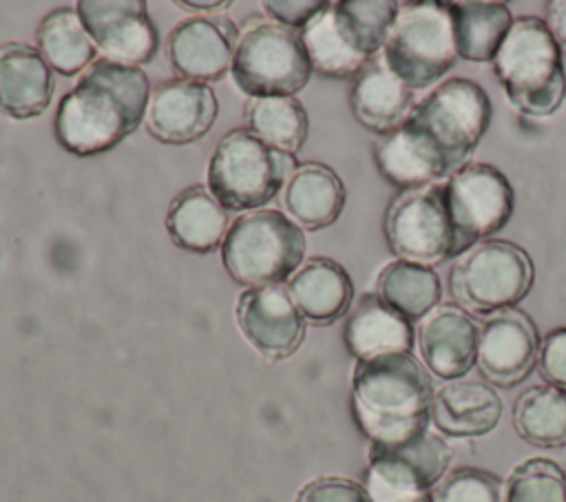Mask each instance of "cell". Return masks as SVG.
<instances>
[{
    "label": "cell",
    "mask_w": 566,
    "mask_h": 502,
    "mask_svg": "<svg viewBox=\"0 0 566 502\" xmlns=\"http://www.w3.org/2000/svg\"><path fill=\"white\" fill-rule=\"evenodd\" d=\"M148 75L106 57L93 62L80 82L60 100L55 139L73 155H99L126 139L146 117Z\"/></svg>",
    "instance_id": "1"
},
{
    "label": "cell",
    "mask_w": 566,
    "mask_h": 502,
    "mask_svg": "<svg viewBox=\"0 0 566 502\" xmlns=\"http://www.w3.org/2000/svg\"><path fill=\"white\" fill-rule=\"evenodd\" d=\"M431 400V378L411 352L365 358L354 369V416L371 445L398 442L427 429Z\"/></svg>",
    "instance_id": "2"
},
{
    "label": "cell",
    "mask_w": 566,
    "mask_h": 502,
    "mask_svg": "<svg viewBox=\"0 0 566 502\" xmlns=\"http://www.w3.org/2000/svg\"><path fill=\"white\" fill-rule=\"evenodd\" d=\"M493 71L509 102L528 117L555 113L566 97L562 46L539 18L513 20L493 57Z\"/></svg>",
    "instance_id": "3"
},
{
    "label": "cell",
    "mask_w": 566,
    "mask_h": 502,
    "mask_svg": "<svg viewBox=\"0 0 566 502\" xmlns=\"http://www.w3.org/2000/svg\"><path fill=\"white\" fill-rule=\"evenodd\" d=\"M296 170L292 153H283L252 130L234 128L217 144L208 164L210 195L228 210L265 206Z\"/></svg>",
    "instance_id": "4"
},
{
    "label": "cell",
    "mask_w": 566,
    "mask_h": 502,
    "mask_svg": "<svg viewBox=\"0 0 566 502\" xmlns=\"http://www.w3.org/2000/svg\"><path fill=\"white\" fill-rule=\"evenodd\" d=\"M305 254V234L279 210H254L239 217L221 243L228 274L243 285H279L296 272Z\"/></svg>",
    "instance_id": "5"
},
{
    "label": "cell",
    "mask_w": 566,
    "mask_h": 502,
    "mask_svg": "<svg viewBox=\"0 0 566 502\" xmlns=\"http://www.w3.org/2000/svg\"><path fill=\"white\" fill-rule=\"evenodd\" d=\"M382 60L411 91L438 82L458 60L451 2H400Z\"/></svg>",
    "instance_id": "6"
},
{
    "label": "cell",
    "mask_w": 566,
    "mask_h": 502,
    "mask_svg": "<svg viewBox=\"0 0 566 502\" xmlns=\"http://www.w3.org/2000/svg\"><path fill=\"white\" fill-rule=\"evenodd\" d=\"M533 261L520 245L486 239L455 257L449 292L464 312L495 314L515 307L533 285Z\"/></svg>",
    "instance_id": "7"
},
{
    "label": "cell",
    "mask_w": 566,
    "mask_h": 502,
    "mask_svg": "<svg viewBox=\"0 0 566 502\" xmlns=\"http://www.w3.org/2000/svg\"><path fill=\"white\" fill-rule=\"evenodd\" d=\"M312 75L301 33L279 22L252 20L243 27L232 57L237 86L252 97H292Z\"/></svg>",
    "instance_id": "8"
},
{
    "label": "cell",
    "mask_w": 566,
    "mask_h": 502,
    "mask_svg": "<svg viewBox=\"0 0 566 502\" xmlns=\"http://www.w3.org/2000/svg\"><path fill=\"white\" fill-rule=\"evenodd\" d=\"M449 460L447 442L429 429L398 442L371 445L365 491L371 502H416L429 498Z\"/></svg>",
    "instance_id": "9"
},
{
    "label": "cell",
    "mask_w": 566,
    "mask_h": 502,
    "mask_svg": "<svg viewBox=\"0 0 566 502\" xmlns=\"http://www.w3.org/2000/svg\"><path fill=\"white\" fill-rule=\"evenodd\" d=\"M409 122L436 142L455 172L489 128L491 100L478 82L451 77L411 111Z\"/></svg>",
    "instance_id": "10"
},
{
    "label": "cell",
    "mask_w": 566,
    "mask_h": 502,
    "mask_svg": "<svg viewBox=\"0 0 566 502\" xmlns=\"http://www.w3.org/2000/svg\"><path fill=\"white\" fill-rule=\"evenodd\" d=\"M453 232V257L497 232L513 212V188L491 164H464L442 186Z\"/></svg>",
    "instance_id": "11"
},
{
    "label": "cell",
    "mask_w": 566,
    "mask_h": 502,
    "mask_svg": "<svg viewBox=\"0 0 566 502\" xmlns=\"http://www.w3.org/2000/svg\"><path fill=\"white\" fill-rule=\"evenodd\" d=\"M385 237L402 261L433 265L453 257V232L442 186L405 190L385 215Z\"/></svg>",
    "instance_id": "12"
},
{
    "label": "cell",
    "mask_w": 566,
    "mask_h": 502,
    "mask_svg": "<svg viewBox=\"0 0 566 502\" xmlns=\"http://www.w3.org/2000/svg\"><path fill=\"white\" fill-rule=\"evenodd\" d=\"M77 15L106 60L137 66L155 57L159 33L144 0H82Z\"/></svg>",
    "instance_id": "13"
},
{
    "label": "cell",
    "mask_w": 566,
    "mask_h": 502,
    "mask_svg": "<svg viewBox=\"0 0 566 502\" xmlns=\"http://www.w3.org/2000/svg\"><path fill=\"white\" fill-rule=\"evenodd\" d=\"M539 336L531 316L517 307H506L491 314L480 327L478 369L500 385L511 387L522 383L537 363Z\"/></svg>",
    "instance_id": "14"
},
{
    "label": "cell",
    "mask_w": 566,
    "mask_h": 502,
    "mask_svg": "<svg viewBox=\"0 0 566 502\" xmlns=\"http://www.w3.org/2000/svg\"><path fill=\"white\" fill-rule=\"evenodd\" d=\"M219 113L214 91L203 82L164 80L148 100L146 126L166 144H192L214 124Z\"/></svg>",
    "instance_id": "15"
},
{
    "label": "cell",
    "mask_w": 566,
    "mask_h": 502,
    "mask_svg": "<svg viewBox=\"0 0 566 502\" xmlns=\"http://www.w3.org/2000/svg\"><path fill=\"white\" fill-rule=\"evenodd\" d=\"M239 40L237 24L226 15H195L168 35V60L184 80L212 82L232 66Z\"/></svg>",
    "instance_id": "16"
},
{
    "label": "cell",
    "mask_w": 566,
    "mask_h": 502,
    "mask_svg": "<svg viewBox=\"0 0 566 502\" xmlns=\"http://www.w3.org/2000/svg\"><path fill=\"white\" fill-rule=\"evenodd\" d=\"M237 321L245 338L270 358H285L305 336V316L281 285L250 287L239 296Z\"/></svg>",
    "instance_id": "17"
},
{
    "label": "cell",
    "mask_w": 566,
    "mask_h": 502,
    "mask_svg": "<svg viewBox=\"0 0 566 502\" xmlns=\"http://www.w3.org/2000/svg\"><path fill=\"white\" fill-rule=\"evenodd\" d=\"M478 341V323L455 303L436 305L418 325L422 360L444 380H458L475 365Z\"/></svg>",
    "instance_id": "18"
},
{
    "label": "cell",
    "mask_w": 566,
    "mask_h": 502,
    "mask_svg": "<svg viewBox=\"0 0 566 502\" xmlns=\"http://www.w3.org/2000/svg\"><path fill=\"white\" fill-rule=\"evenodd\" d=\"M374 161L380 175L402 190L433 186L453 172L436 142L409 119L376 139Z\"/></svg>",
    "instance_id": "19"
},
{
    "label": "cell",
    "mask_w": 566,
    "mask_h": 502,
    "mask_svg": "<svg viewBox=\"0 0 566 502\" xmlns=\"http://www.w3.org/2000/svg\"><path fill=\"white\" fill-rule=\"evenodd\" d=\"M55 91L51 66L40 51L22 42L0 46V113L29 119L51 104Z\"/></svg>",
    "instance_id": "20"
},
{
    "label": "cell",
    "mask_w": 566,
    "mask_h": 502,
    "mask_svg": "<svg viewBox=\"0 0 566 502\" xmlns=\"http://www.w3.org/2000/svg\"><path fill=\"white\" fill-rule=\"evenodd\" d=\"M349 104L363 126L385 135L409 119L413 97L382 57H371L352 82Z\"/></svg>",
    "instance_id": "21"
},
{
    "label": "cell",
    "mask_w": 566,
    "mask_h": 502,
    "mask_svg": "<svg viewBox=\"0 0 566 502\" xmlns=\"http://www.w3.org/2000/svg\"><path fill=\"white\" fill-rule=\"evenodd\" d=\"M502 400L495 389L482 380H451L442 385L431 400L436 427L455 438L484 436L500 422Z\"/></svg>",
    "instance_id": "22"
},
{
    "label": "cell",
    "mask_w": 566,
    "mask_h": 502,
    "mask_svg": "<svg viewBox=\"0 0 566 502\" xmlns=\"http://www.w3.org/2000/svg\"><path fill=\"white\" fill-rule=\"evenodd\" d=\"M343 338L347 349L358 358L411 352V321L391 310L378 294H363L347 312Z\"/></svg>",
    "instance_id": "23"
},
{
    "label": "cell",
    "mask_w": 566,
    "mask_h": 502,
    "mask_svg": "<svg viewBox=\"0 0 566 502\" xmlns=\"http://www.w3.org/2000/svg\"><path fill=\"white\" fill-rule=\"evenodd\" d=\"M298 312L312 323H332L349 312L354 285L347 270L327 259L314 257L298 268L287 285Z\"/></svg>",
    "instance_id": "24"
},
{
    "label": "cell",
    "mask_w": 566,
    "mask_h": 502,
    "mask_svg": "<svg viewBox=\"0 0 566 502\" xmlns=\"http://www.w3.org/2000/svg\"><path fill=\"white\" fill-rule=\"evenodd\" d=\"M166 230L175 245L206 254L223 243L228 212L206 188L192 186L172 199L166 215Z\"/></svg>",
    "instance_id": "25"
},
{
    "label": "cell",
    "mask_w": 566,
    "mask_h": 502,
    "mask_svg": "<svg viewBox=\"0 0 566 502\" xmlns=\"http://www.w3.org/2000/svg\"><path fill=\"white\" fill-rule=\"evenodd\" d=\"M285 206L303 228H327L343 212L345 186L332 168L305 164L287 179Z\"/></svg>",
    "instance_id": "26"
},
{
    "label": "cell",
    "mask_w": 566,
    "mask_h": 502,
    "mask_svg": "<svg viewBox=\"0 0 566 502\" xmlns=\"http://www.w3.org/2000/svg\"><path fill=\"white\" fill-rule=\"evenodd\" d=\"M455 49L462 60L493 62L513 13L504 2H451Z\"/></svg>",
    "instance_id": "27"
},
{
    "label": "cell",
    "mask_w": 566,
    "mask_h": 502,
    "mask_svg": "<svg viewBox=\"0 0 566 502\" xmlns=\"http://www.w3.org/2000/svg\"><path fill=\"white\" fill-rule=\"evenodd\" d=\"M301 40L312 69L327 77H356L369 62L345 33L334 4L329 2L301 29Z\"/></svg>",
    "instance_id": "28"
},
{
    "label": "cell",
    "mask_w": 566,
    "mask_h": 502,
    "mask_svg": "<svg viewBox=\"0 0 566 502\" xmlns=\"http://www.w3.org/2000/svg\"><path fill=\"white\" fill-rule=\"evenodd\" d=\"M35 40L44 62L64 77L80 73L95 55V44L82 18L69 7L53 9L44 15L38 24Z\"/></svg>",
    "instance_id": "29"
},
{
    "label": "cell",
    "mask_w": 566,
    "mask_h": 502,
    "mask_svg": "<svg viewBox=\"0 0 566 502\" xmlns=\"http://www.w3.org/2000/svg\"><path fill=\"white\" fill-rule=\"evenodd\" d=\"M376 290V294L400 316L418 321L438 305L440 276L429 265L398 259L380 270Z\"/></svg>",
    "instance_id": "30"
},
{
    "label": "cell",
    "mask_w": 566,
    "mask_h": 502,
    "mask_svg": "<svg viewBox=\"0 0 566 502\" xmlns=\"http://www.w3.org/2000/svg\"><path fill=\"white\" fill-rule=\"evenodd\" d=\"M517 433L535 447L566 445V391L553 385L528 387L513 407Z\"/></svg>",
    "instance_id": "31"
},
{
    "label": "cell",
    "mask_w": 566,
    "mask_h": 502,
    "mask_svg": "<svg viewBox=\"0 0 566 502\" xmlns=\"http://www.w3.org/2000/svg\"><path fill=\"white\" fill-rule=\"evenodd\" d=\"M245 119L259 139L283 153H296L307 139V113L294 97H252Z\"/></svg>",
    "instance_id": "32"
},
{
    "label": "cell",
    "mask_w": 566,
    "mask_h": 502,
    "mask_svg": "<svg viewBox=\"0 0 566 502\" xmlns=\"http://www.w3.org/2000/svg\"><path fill=\"white\" fill-rule=\"evenodd\" d=\"M334 9L345 33L367 60L385 46L398 15V2L391 0H345L334 2Z\"/></svg>",
    "instance_id": "33"
},
{
    "label": "cell",
    "mask_w": 566,
    "mask_h": 502,
    "mask_svg": "<svg viewBox=\"0 0 566 502\" xmlns=\"http://www.w3.org/2000/svg\"><path fill=\"white\" fill-rule=\"evenodd\" d=\"M506 502H566V473L546 458H531L513 469Z\"/></svg>",
    "instance_id": "34"
},
{
    "label": "cell",
    "mask_w": 566,
    "mask_h": 502,
    "mask_svg": "<svg viewBox=\"0 0 566 502\" xmlns=\"http://www.w3.org/2000/svg\"><path fill=\"white\" fill-rule=\"evenodd\" d=\"M431 502H502V484L484 469L462 467L436 484Z\"/></svg>",
    "instance_id": "35"
},
{
    "label": "cell",
    "mask_w": 566,
    "mask_h": 502,
    "mask_svg": "<svg viewBox=\"0 0 566 502\" xmlns=\"http://www.w3.org/2000/svg\"><path fill=\"white\" fill-rule=\"evenodd\" d=\"M537 367L548 385L566 391V325L551 330L539 341Z\"/></svg>",
    "instance_id": "36"
},
{
    "label": "cell",
    "mask_w": 566,
    "mask_h": 502,
    "mask_svg": "<svg viewBox=\"0 0 566 502\" xmlns=\"http://www.w3.org/2000/svg\"><path fill=\"white\" fill-rule=\"evenodd\" d=\"M296 502H371L367 491L345 478H318L301 489Z\"/></svg>",
    "instance_id": "37"
},
{
    "label": "cell",
    "mask_w": 566,
    "mask_h": 502,
    "mask_svg": "<svg viewBox=\"0 0 566 502\" xmlns=\"http://www.w3.org/2000/svg\"><path fill=\"white\" fill-rule=\"evenodd\" d=\"M327 2H314V0H303V2H263L268 13L274 18V22L287 27V29H303L318 11L325 9Z\"/></svg>",
    "instance_id": "38"
},
{
    "label": "cell",
    "mask_w": 566,
    "mask_h": 502,
    "mask_svg": "<svg viewBox=\"0 0 566 502\" xmlns=\"http://www.w3.org/2000/svg\"><path fill=\"white\" fill-rule=\"evenodd\" d=\"M546 27L555 42L566 49V0H551L546 4Z\"/></svg>",
    "instance_id": "39"
},
{
    "label": "cell",
    "mask_w": 566,
    "mask_h": 502,
    "mask_svg": "<svg viewBox=\"0 0 566 502\" xmlns=\"http://www.w3.org/2000/svg\"><path fill=\"white\" fill-rule=\"evenodd\" d=\"M179 7H188V9H203V11H210V9H226L230 7V0H214V2H208V0H186V2H177Z\"/></svg>",
    "instance_id": "40"
},
{
    "label": "cell",
    "mask_w": 566,
    "mask_h": 502,
    "mask_svg": "<svg viewBox=\"0 0 566 502\" xmlns=\"http://www.w3.org/2000/svg\"><path fill=\"white\" fill-rule=\"evenodd\" d=\"M416 502H431V498H422V500H416Z\"/></svg>",
    "instance_id": "41"
}]
</instances>
